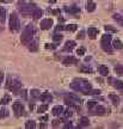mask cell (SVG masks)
<instances>
[{
	"instance_id": "obj_1",
	"label": "cell",
	"mask_w": 123,
	"mask_h": 129,
	"mask_svg": "<svg viewBox=\"0 0 123 129\" xmlns=\"http://www.w3.org/2000/svg\"><path fill=\"white\" fill-rule=\"evenodd\" d=\"M71 87L84 94H91L92 92V85L86 79H74L73 83L71 84Z\"/></svg>"
},
{
	"instance_id": "obj_2",
	"label": "cell",
	"mask_w": 123,
	"mask_h": 129,
	"mask_svg": "<svg viewBox=\"0 0 123 129\" xmlns=\"http://www.w3.org/2000/svg\"><path fill=\"white\" fill-rule=\"evenodd\" d=\"M34 32H35V30H34V26H32V25H27L26 28L24 29L23 34H22V36H20V41H22L23 44L29 46V44L31 43Z\"/></svg>"
},
{
	"instance_id": "obj_3",
	"label": "cell",
	"mask_w": 123,
	"mask_h": 129,
	"mask_svg": "<svg viewBox=\"0 0 123 129\" xmlns=\"http://www.w3.org/2000/svg\"><path fill=\"white\" fill-rule=\"evenodd\" d=\"M100 46H102V48H103L104 51L111 53V50H112V44H111V36H110L109 34L103 35L102 41H100Z\"/></svg>"
},
{
	"instance_id": "obj_4",
	"label": "cell",
	"mask_w": 123,
	"mask_h": 129,
	"mask_svg": "<svg viewBox=\"0 0 123 129\" xmlns=\"http://www.w3.org/2000/svg\"><path fill=\"white\" fill-rule=\"evenodd\" d=\"M80 102H81V99L79 98L78 96H75V94H67V96L65 97V103L67 104V105H71L73 106V108H79V104H80Z\"/></svg>"
},
{
	"instance_id": "obj_5",
	"label": "cell",
	"mask_w": 123,
	"mask_h": 129,
	"mask_svg": "<svg viewBox=\"0 0 123 129\" xmlns=\"http://www.w3.org/2000/svg\"><path fill=\"white\" fill-rule=\"evenodd\" d=\"M10 29L12 31H17L20 29V24H19V19L17 17V13H12L10 17Z\"/></svg>"
},
{
	"instance_id": "obj_6",
	"label": "cell",
	"mask_w": 123,
	"mask_h": 129,
	"mask_svg": "<svg viewBox=\"0 0 123 129\" xmlns=\"http://www.w3.org/2000/svg\"><path fill=\"white\" fill-rule=\"evenodd\" d=\"M12 109L14 111V115L17 117H20V116L24 115V106L20 102H14L12 104Z\"/></svg>"
},
{
	"instance_id": "obj_7",
	"label": "cell",
	"mask_w": 123,
	"mask_h": 129,
	"mask_svg": "<svg viewBox=\"0 0 123 129\" xmlns=\"http://www.w3.org/2000/svg\"><path fill=\"white\" fill-rule=\"evenodd\" d=\"M91 112L93 114V115H104L105 112H106V109H105L104 106L98 105V104H97L95 108H92L91 109Z\"/></svg>"
},
{
	"instance_id": "obj_8",
	"label": "cell",
	"mask_w": 123,
	"mask_h": 129,
	"mask_svg": "<svg viewBox=\"0 0 123 129\" xmlns=\"http://www.w3.org/2000/svg\"><path fill=\"white\" fill-rule=\"evenodd\" d=\"M41 29L42 30H48V29H50L51 26H53V19L50 18H47V19H43L41 22Z\"/></svg>"
},
{
	"instance_id": "obj_9",
	"label": "cell",
	"mask_w": 123,
	"mask_h": 129,
	"mask_svg": "<svg viewBox=\"0 0 123 129\" xmlns=\"http://www.w3.org/2000/svg\"><path fill=\"white\" fill-rule=\"evenodd\" d=\"M62 63L65 64V66H69V64L72 63H78V60L75 59V57H73V56H67V57H65L64 60H62Z\"/></svg>"
},
{
	"instance_id": "obj_10",
	"label": "cell",
	"mask_w": 123,
	"mask_h": 129,
	"mask_svg": "<svg viewBox=\"0 0 123 129\" xmlns=\"http://www.w3.org/2000/svg\"><path fill=\"white\" fill-rule=\"evenodd\" d=\"M40 99H41L43 103H50V102L53 101V97H51L50 93L44 92V93H42L41 96H40Z\"/></svg>"
},
{
	"instance_id": "obj_11",
	"label": "cell",
	"mask_w": 123,
	"mask_h": 129,
	"mask_svg": "<svg viewBox=\"0 0 123 129\" xmlns=\"http://www.w3.org/2000/svg\"><path fill=\"white\" fill-rule=\"evenodd\" d=\"M98 29L97 28H95V26H91V28H88V30H87V34H88V37L90 38H96L97 37V35H98Z\"/></svg>"
},
{
	"instance_id": "obj_12",
	"label": "cell",
	"mask_w": 123,
	"mask_h": 129,
	"mask_svg": "<svg viewBox=\"0 0 123 129\" xmlns=\"http://www.w3.org/2000/svg\"><path fill=\"white\" fill-rule=\"evenodd\" d=\"M74 47H75V42L74 41H67L66 43H65L64 50L65 51H72Z\"/></svg>"
},
{
	"instance_id": "obj_13",
	"label": "cell",
	"mask_w": 123,
	"mask_h": 129,
	"mask_svg": "<svg viewBox=\"0 0 123 129\" xmlns=\"http://www.w3.org/2000/svg\"><path fill=\"white\" fill-rule=\"evenodd\" d=\"M62 112H64V108H62L61 105L54 106V108H53V110H51V114H53L54 116H60Z\"/></svg>"
},
{
	"instance_id": "obj_14",
	"label": "cell",
	"mask_w": 123,
	"mask_h": 129,
	"mask_svg": "<svg viewBox=\"0 0 123 129\" xmlns=\"http://www.w3.org/2000/svg\"><path fill=\"white\" fill-rule=\"evenodd\" d=\"M98 72H99L100 75H103V77H106V75H109V68L104 66V64H102L98 67Z\"/></svg>"
},
{
	"instance_id": "obj_15",
	"label": "cell",
	"mask_w": 123,
	"mask_h": 129,
	"mask_svg": "<svg viewBox=\"0 0 123 129\" xmlns=\"http://www.w3.org/2000/svg\"><path fill=\"white\" fill-rule=\"evenodd\" d=\"M86 9L88 12H93V11L96 10V4H95L92 0H88L86 3Z\"/></svg>"
},
{
	"instance_id": "obj_16",
	"label": "cell",
	"mask_w": 123,
	"mask_h": 129,
	"mask_svg": "<svg viewBox=\"0 0 123 129\" xmlns=\"http://www.w3.org/2000/svg\"><path fill=\"white\" fill-rule=\"evenodd\" d=\"M42 14H43L42 10L35 9V10H34V12H32V17H34V19H40L42 17Z\"/></svg>"
},
{
	"instance_id": "obj_17",
	"label": "cell",
	"mask_w": 123,
	"mask_h": 129,
	"mask_svg": "<svg viewBox=\"0 0 123 129\" xmlns=\"http://www.w3.org/2000/svg\"><path fill=\"white\" fill-rule=\"evenodd\" d=\"M19 10H20V11H22L24 14H26L27 11H30L31 9H30V7H27L25 3H19Z\"/></svg>"
},
{
	"instance_id": "obj_18",
	"label": "cell",
	"mask_w": 123,
	"mask_h": 129,
	"mask_svg": "<svg viewBox=\"0 0 123 129\" xmlns=\"http://www.w3.org/2000/svg\"><path fill=\"white\" fill-rule=\"evenodd\" d=\"M112 48H115V49H122L123 43L119 41V40H115L114 43H112Z\"/></svg>"
},
{
	"instance_id": "obj_19",
	"label": "cell",
	"mask_w": 123,
	"mask_h": 129,
	"mask_svg": "<svg viewBox=\"0 0 123 129\" xmlns=\"http://www.w3.org/2000/svg\"><path fill=\"white\" fill-rule=\"evenodd\" d=\"M109 98L112 101V103H114L115 105H118V103H119V98L116 94H114V93H110L109 94Z\"/></svg>"
},
{
	"instance_id": "obj_20",
	"label": "cell",
	"mask_w": 123,
	"mask_h": 129,
	"mask_svg": "<svg viewBox=\"0 0 123 129\" xmlns=\"http://www.w3.org/2000/svg\"><path fill=\"white\" fill-rule=\"evenodd\" d=\"M31 98H34V99H40V96H41V93H40V91L38 90H31Z\"/></svg>"
},
{
	"instance_id": "obj_21",
	"label": "cell",
	"mask_w": 123,
	"mask_h": 129,
	"mask_svg": "<svg viewBox=\"0 0 123 129\" xmlns=\"http://www.w3.org/2000/svg\"><path fill=\"white\" fill-rule=\"evenodd\" d=\"M90 124V120L87 117H81L80 118V127H87Z\"/></svg>"
},
{
	"instance_id": "obj_22",
	"label": "cell",
	"mask_w": 123,
	"mask_h": 129,
	"mask_svg": "<svg viewBox=\"0 0 123 129\" xmlns=\"http://www.w3.org/2000/svg\"><path fill=\"white\" fill-rule=\"evenodd\" d=\"M6 18V10L0 6V22H4Z\"/></svg>"
},
{
	"instance_id": "obj_23",
	"label": "cell",
	"mask_w": 123,
	"mask_h": 129,
	"mask_svg": "<svg viewBox=\"0 0 123 129\" xmlns=\"http://www.w3.org/2000/svg\"><path fill=\"white\" fill-rule=\"evenodd\" d=\"M29 49H30V51H36L37 49H38V44H37V42H31L30 44H29Z\"/></svg>"
},
{
	"instance_id": "obj_24",
	"label": "cell",
	"mask_w": 123,
	"mask_h": 129,
	"mask_svg": "<svg viewBox=\"0 0 123 129\" xmlns=\"http://www.w3.org/2000/svg\"><path fill=\"white\" fill-rule=\"evenodd\" d=\"M114 86L118 90H123V81L121 80H114Z\"/></svg>"
},
{
	"instance_id": "obj_25",
	"label": "cell",
	"mask_w": 123,
	"mask_h": 129,
	"mask_svg": "<svg viewBox=\"0 0 123 129\" xmlns=\"http://www.w3.org/2000/svg\"><path fill=\"white\" fill-rule=\"evenodd\" d=\"M115 72H116V74H118V75H123V66L122 64H117V66L115 67Z\"/></svg>"
},
{
	"instance_id": "obj_26",
	"label": "cell",
	"mask_w": 123,
	"mask_h": 129,
	"mask_svg": "<svg viewBox=\"0 0 123 129\" xmlns=\"http://www.w3.org/2000/svg\"><path fill=\"white\" fill-rule=\"evenodd\" d=\"M35 127H36V124H35L34 121H27L26 123H25V128L26 129H34Z\"/></svg>"
},
{
	"instance_id": "obj_27",
	"label": "cell",
	"mask_w": 123,
	"mask_h": 129,
	"mask_svg": "<svg viewBox=\"0 0 123 129\" xmlns=\"http://www.w3.org/2000/svg\"><path fill=\"white\" fill-rule=\"evenodd\" d=\"M65 29L68 30V31H75V30L78 29V25L77 24H69V25H67Z\"/></svg>"
},
{
	"instance_id": "obj_28",
	"label": "cell",
	"mask_w": 123,
	"mask_h": 129,
	"mask_svg": "<svg viewBox=\"0 0 123 129\" xmlns=\"http://www.w3.org/2000/svg\"><path fill=\"white\" fill-rule=\"evenodd\" d=\"M66 11H67L68 13H77V12H79V7L72 6V7H68V9H66Z\"/></svg>"
},
{
	"instance_id": "obj_29",
	"label": "cell",
	"mask_w": 123,
	"mask_h": 129,
	"mask_svg": "<svg viewBox=\"0 0 123 129\" xmlns=\"http://www.w3.org/2000/svg\"><path fill=\"white\" fill-rule=\"evenodd\" d=\"M114 19H115V20H116V22H117L118 24H121V25L123 26V17H121L119 14H114Z\"/></svg>"
},
{
	"instance_id": "obj_30",
	"label": "cell",
	"mask_w": 123,
	"mask_h": 129,
	"mask_svg": "<svg viewBox=\"0 0 123 129\" xmlns=\"http://www.w3.org/2000/svg\"><path fill=\"white\" fill-rule=\"evenodd\" d=\"M9 102H10V96H9V94H6V96H5L4 98L0 101V105H6Z\"/></svg>"
},
{
	"instance_id": "obj_31",
	"label": "cell",
	"mask_w": 123,
	"mask_h": 129,
	"mask_svg": "<svg viewBox=\"0 0 123 129\" xmlns=\"http://www.w3.org/2000/svg\"><path fill=\"white\" fill-rule=\"evenodd\" d=\"M48 110V105L47 104H43V105H41L40 108H38V112L40 114H42V112H44V111Z\"/></svg>"
},
{
	"instance_id": "obj_32",
	"label": "cell",
	"mask_w": 123,
	"mask_h": 129,
	"mask_svg": "<svg viewBox=\"0 0 123 129\" xmlns=\"http://www.w3.org/2000/svg\"><path fill=\"white\" fill-rule=\"evenodd\" d=\"M53 40H54L55 42H60L61 41V40H62V35H61V34H55L54 36H53Z\"/></svg>"
},
{
	"instance_id": "obj_33",
	"label": "cell",
	"mask_w": 123,
	"mask_h": 129,
	"mask_svg": "<svg viewBox=\"0 0 123 129\" xmlns=\"http://www.w3.org/2000/svg\"><path fill=\"white\" fill-rule=\"evenodd\" d=\"M9 116V111L7 110H0V120L4 118V117H7Z\"/></svg>"
},
{
	"instance_id": "obj_34",
	"label": "cell",
	"mask_w": 123,
	"mask_h": 129,
	"mask_svg": "<svg viewBox=\"0 0 123 129\" xmlns=\"http://www.w3.org/2000/svg\"><path fill=\"white\" fill-rule=\"evenodd\" d=\"M85 51H86V49H85L84 47H81V48H79V49L77 50V54L79 56H81V55H84V54H85Z\"/></svg>"
},
{
	"instance_id": "obj_35",
	"label": "cell",
	"mask_w": 123,
	"mask_h": 129,
	"mask_svg": "<svg viewBox=\"0 0 123 129\" xmlns=\"http://www.w3.org/2000/svg\"><path fill=\"white\" fill-rule=\"evenodd\" d=\"M96 105H97V103L95 101H91V102H88V103H87V108H88L90 110H91L92 108H95Z\"/></svg>"
},
{
	"instance_id": "obj_36",
	"label": "cell",
	"mask_w": 123,
	"mask_h": 129,
	"mask_svg": "<svg viewBox=\"0 0 123 129\" xmlns=\"http://www.w3.org/2000/svg\"><path fill=\"white\" fill-rule=\"evenodd\" d=\"M104 29L106 30V31H110V32H116L117 31V30H116L115 28H112L111 25H106V26H104Z\"/></svg>"
},
{
	"instance_id": "obj_37",
	"label": "cell",
	"mask_w": 123,
	"mask_h": 129,
	"mask_svg": "<svg viewBox=\"0 0 123 129\" xmlns=\"http://www.w3.org/2000/svg\"><path fill=\"white\" fill-rule=\"evenodd\" d=\"M65 117H71L72 116V110H69V109H67V110H65Z\"/></svg>"
},
{
	"instance_id": "obj_38",
	"label": "cell",
	"mask_w": 123,
	"mask_h": 129,
	"mask_svg": "<svg viewBox=\"0 0 123 129\" xmlns=\"http://www.w3.org/2000/svg\"><path fill=\"white\" fill-rule=\"evenodd\" d=\"M81 72H85V73H92V69L88 68V67H82Z\"/></svg>"
},
{
	"instance_id": "obj_39",
	"label": "cell",
	"mask_w": 123,
	"mask_h": 129,
	"mask_svg": "<svg viewBox=\"0 0 123 129\" xmlns=\"http://www.w3.org/2000/svg\"><path fill=\"white\" fill-rule=\"evenodd\" d=\"M46 48H47V49H55V48H56V46H55V44H49V43H47Z\"/></svg>"
},
{
	"instance_id": "obj_40",
	"label": "cell",
	"mask_w": 123,
	"mask_h": 129,
	"mask_svg": "<svg viewBox=\"0 0 123 129\" xmlns=\"http://www.w3.org/2000/svg\"><path fill=\"white\" fill-rule=\"evenodd\" d=\"M84 35H85V31H80L79 34H78V38H80V40H82L84 38Z\"/></svg>"
},
{
	"instance_id": "obj_41",
	"label": "cell",
	"mask_w": 123,
	"mask_h": 129,
	"mask_svg": "<svg viewBox=\"0 0 123 129\" xmlns=\"http://www.w3.org/2000/svg\"><path fill=\"white\" fill-rule=\"evenodd\" d=\"M51 124H53V127H57V125L60 124V121H59V120H54Z\"/></svg>"
},
{
	"instance_id": "obj_42",
	"label": "cell",
	"mask_w": 123,
	"mask_h": 129,
	"mask_svg": "<svg viewBox=\"0 0 123 129\" xmlns=\"http://www.w3.org/2000/svg\"><path fill=\"white\" fill-rule=\"evenodd\" d=\"M65 26H62V25H59L57 28H56V31H60V30H64Z\"/></svg>"
},
{
	"instance_id": "obj_43",
	"label": "cell",
	"mask_w": 123,
	"mask_h": 129,
	"mask_svg": "<svg viewBox=\"0 0 123 129\" xmlns=\"http://www.w3.org/2000/svg\"><path fill=\"white\" fill-rule=\"evenodd\" d=\"M3 79H4V74L1 73L0 74V85H1V83H3Z\"/></svg>"
},
{
	"instance_id": "obj_44",
	"label": "cell",
	"mask_w": 123,
	"mask_h": 129,
	"mask_svg": "<svg viewBox=\"0 0 123 129\" xmlns=\"http://www.w3.org/2000/svg\"><path fill=\"white\" fill-rule=\"evenodd\" d=\"M41 120H42V121H47V120H48V116H47V115L43 116V117H41Z\"/></svg>"
},
{
	"instance_id": "obj_45",
	"label": "cell",
	"mask_w": 123,
	"mask_h": 129,
	"mask_svg": "<svg viewBox=\"0 0 123 129\" xmlns=\"http://www.w3.org/2000/svg\"><path fill=\"white\" fill-rule=\"evenodd\" d=\"M65 128H72V124H71V123H67V124L65 125Z\"/></svg>"
},
{
	"instance_id": "obj_46",
	"label": "cell",
	"mask_w": 123,
	"mask_h": 129,
	"mask_svg": "<svg viewBox=\"0 0 123 129\" xmlns=\"http://www.w3.org/2000/svg\"><path fill=\"white\" fill-rule=\"evenodd\" d=\"M34 103H30V105H29V108H30V110H32V109H34Z\"/></svg>"
},
{
	"instance_id": "obj_47",
	"label": "cell",
	"mask_w": 123,
	"mask_h": 129,
	"mask_svg": "<svg viewBox=\"0 0 123 129\" xmlns=\"http://www.w3.org/2000/svg\"><path fill=\"white\" fill-rule=\"evenodd\" d=\"M53 13H54V14H59L60 11H59V10H55V11H53Z\"/></svg>"
},
{
	"instance_id": "obj_48",
	"label": "cell",
	"mask_w": 123,
	"mask_h": 129,
	"mask_svg": "<svg viewBox=\"0 0 123 129\" xmlns=\"http://www.w3.org/2000/svg\"><path fill=\"white\" fill-rule=\"evenodd\" d=\"M46 127H47V125H46V124H44V123H42V124H41V125H40V128H46Z\"/></svg>"
},
{
	"instance_id": "obj_49",
	"label": "cell",
	"mask_w": 123,
	"mask_h": 129,
	"mask_svg": "<svg viewBox=\"0 0 123 129\" xmlns=\"http://www.w3.org/2000/svg\"><path fill=\"white\" fill-rule=\"evenodd\" d=\"M55 1H56V0H51V3H55Z\"/></svg>"
},
{
	"instance_id": "obj_50",
	"label": "cell",
	"mask_w": 123,
	"mask_h": 129,
	"mask_svg": "<svg viewBox=\"0 0 123 129\" xmlns=\"http://www.w3.org/2000/svg\"><path fill=\"white\" fill-rule=\"evenodd\" d=\"M0 1H4V0H0Z\"/></svg>"
}]
</instances>
